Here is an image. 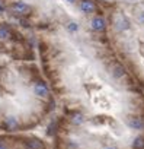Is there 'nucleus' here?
<instances>
[{"label":"nucleus","mask_w":144,"mask_h":149,"mask_svg":"<svg viewBox=\"0 0 144 149\" xmlns=\"http://www.w3.org/2000/svg\"><path fill=\"white\" fill-rule=\"evenodd\" d=\"M115 29L116 31H119V32H122V31H127L128 28H130V22H128V19L124 16V15H116V18H115Z\"/></svg>","instance_id":"nucleus-1"},{"label":"nucleus","mask_w":144,"mask_h":149,"mask_svg":"<svg viewBox=\"0 0 144 149\" xmlns=\"http://www.w3.org/2000/svg\"><path fill=\"white\" fill-rule=\"evenodd\" d=\"M10 9L15 13H18V15H23V13H28L29 12V6L25 2H15V3H12Z\"/></svg>","instance_id":"nucleus-2"},{"label":"nucleus","mask_w":144,"mask_h":149,"mask_svg":"<svg viewBox=\"0 0 144 149\" xmlns=\"http://www.w3.org/2000/svg\"><path fill=\"white\" fill-rule=\"evenodd\" d=\"M127 124H128L130 129H134V130H140V129L144 127V121L140 117H128Z\"/></svg>","instance_id":"nucleus-3"},{"label":"nucleus","mask_w":144,"mask_h":149,"mask_svg":"<svg viewBox=\"0 0 144 149\" xmlns=\"http://www.w3.org/2000/svg\"><path fill=\"white\" fill-rule=\"evenodd\" d=\"M34 91H35V94H37L38 97H41V98L47 97V94H48V88H47V85H45L44 82H38V84L34 86Z\"/></svg>","instance_id":"nucleus-4"},{"label":"nucleus","mask_w":144,"mask_h":149,"mask_svg":"<svg viewBox=\"0 0 144 149\" xmlns=\"http://www.w3.org/2000/svg\"><path fill=\"white\" fill-rule=\"evenodd\" d=\"M92 28H93L95 31H103V29H105V21H103L101 16L93 18V21H92Z\"/></svg>","instance_id":"nucleus-5"},{"label":"nucleus","mask_w":144,"mask_h":149,"mask_svg":"<svg viewBox=\"0 0 144 149\" xmlns=\"http://www.w3.org/2000/svg\"><path fill=\"white\" fill-rule=\"evenodd\" d=\"M80 9L85 13H92L95 10V5H93V2H90V0H83L82 5H80Z\"/></svg>","instance_id":"nucleus-6"},{"label":"nucleus","mask_w":144,"mask_h":149,"mask_svg":"<svg viewBox=\"0 0 144 149\" xmlns=\"http://www.w3.org/2000/svg\"><path fill=\"white\" fill-rule=\"evenodd\" d=\"M5 126H6V129H9V130L16 129V127H18V120H16L13 116H9V117H6V120H5Z\"/></svg>","instance_id":"nucleus-7"},{"label":"nucleus","mask_w":144,"mask_h":149,"mask_svg":"<svg viewBox=\"0 0 144 149\" xmlns=\"http://www.w3.org/2000/svg\"><path fill=\"white\" fill-rule=\"evenodd\" d=\"M26 146H28L29 149H44V145H42L39 140H37V139H31V140H28Z\"/></svg>","instance_id":"nucleus-8"},{"label":"nucleus","mask_w":144,"mask_h":149,"mask_svg":"<svg viewBox=\"0 0 144 149\" xmlns=\"http://www.w3.org/2000/svg\"><path fill=\"white\" fill-rule=\"evenodd\" d=\"M70 121L73 123V124H82L85 121V117L80 113H76V114H73V116L70 117Z\"/></svg>","instance_id":"nucleus-9"},{"label":"nucleus","mask_w":144,"mask_h":149,"mask_svg":"<svg viewBox=\"0 0 144 149\" xmlns=\"http://www.w3.org/2000/svg\"><path fill=\"white\" fill-rule=\"evenodd\" d=\"M132 148L134 149H143L144 148V137H141V136L135 137L134 142H132Z\"/></svg>","instance_id":"nucleus-10"},{"label":"nucleus","mask_w":144,"mask_h":149,"mask_svg":"<svg viewBox=\"0 0 144 149\" xmlns=\"http://www.w3.org/2000/svg\"><path fill=\"white\" fill-rule=\"evenodd\" d=\"M10 35L9 28H6L5 25H0V40H8Z\"/></svg>","instance_id":"nucleus-11"},{"label":"nucleus","mask_w":144,"mask_h":149,"mask_svg":"<svg viewBox=\"0 0 144 149\" xmlns=\"http://www.w3.org/2000/svg\"><path fill=\"white\" fill-rule=\"evenodd\" d=\"M112 73H114L115 78H122V76H124V69H122L121 66H115Z\"/></svg>","instance_id":"nucleus-12"},{"label":"nucleus","mask_w":144,"mask_h":149,"mask_svg":"<svg viewBox=\"0 0 144 149\" xmlns=\"http://www.w3.org/2000/svg\"><path fill=\"white\" fill-rule=\"evenodd\" d=\"M67 29H68V31H71V32H76V31H77V25H76L74 22H68Z\"/></svg>","instance_id":"nucleus-13"},{"label":"nucleus","mask_w":144,"mask_h":149,"mask_svg":"<svg viewBox=\"0 0 144 149\" xmlns=\"http://www.w3.org/2000/svg\"><path fill=\"white\" fill-rule=\"evenodd\" d=\"M3 10H5V6H3L2 2H0V12H3Z\"/></svg>","instance_id":"nucleus-14"},{"label":"nucleus","mask_w":144,"mask_h":149,"mask_svg":"<svg viewBox=\"0 0 144 149\" xmlns=\"http://www.w3.org/2000/svg\"><path fill=\"white\" fill-rule=\"evenodd\" d=\"M0 149H6V146H5V143H2V142H0Z\"/></svg>","instance_id":"nucleus-15"},{"label":"nucleus","mask_w":144,"mask_h":149,"mask_svg":"<svg viewBox=\"0 0 144 149\" xmlns=\"http://www.w3.org/2000/svg\"><path fill=\"white\" fill-rule=\"evenodd\" d=\"M67 2H70V3H73V2H76V0H67Z\"/></svg>","instance_id":"nucleus-16"},{"label":"nucleus","mask_w":144,"mask_h":149,"mask_svg":"<svg viewBox=\"0 0 144 149\" xmlns=\"http://www.w3.org/2000/svg\"><path fill=\"white\" fill-rule=\"evenodd\" d=\"M105 149H114V148H105Z\"/></svg>","instance_id":"nucleus-17"}]
</instances>
